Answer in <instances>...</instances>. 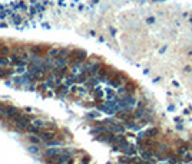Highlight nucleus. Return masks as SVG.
Returning a JSON list of instances; mask_svg holds the SVG:
<instances>
[{"label": "nucleus", "mask_w": 192, "mask_h": 164, "mask_svg": "<svg viewBox=\"0 0 192 164\" xmlns=\"http://www.w3.org/2000/svg\"><path fill=\"white\" fill-rule=\"evenodd\" d=\"M13 123L16 124L19 128H27L29 127V123H30V118L26 117V115H22V114H17L13 117Z\"/></svg>", "instance_id": "nucleus-1"}, {"label": "nucleus", "mask_w": 192, "mask_h": 164, "mask_svg": "<svg viewBox=\"0 0 192 164\" xmlns=\"http://www.w3.org/2000/svg\"><path fill=\"white\" fill-rule=\"evenodd\" d=\"M17 114H19V111H17L16 107H12V105H7V107H6V117L13 118V117L17 115Z\"/></svg>", "instance_id": "nucleus-2"}, {"label": "nucleus", "mask_w": 192, "mask_h": 164, "mask_svg": "<svg viewBox=\"0 0 192 164\" xmlns=\"http://www.w3.org/2000/svg\"><path fill=\"white\" fill-rule=\"evenodd\" d=\"M40 138L44 140V141H52L55 138V132H50V131H43L40 132Z\"/></svg>", "instance_id": "nucleus-3"}, {"label": "nucleus", "mask_w": 192, "mask_h": 164, "mask_svg": "<svg viewBox=\"0 0 192 164\" xmlns=\"http://www.w3.org/2000/svg\"><path fill=\"white\" fill-rule=\"evenodd\" d=\"M60 52H62L60 48H52V49H49L47 56H49V58H57V56L60 55Z\"/></svg>", "instance_id": "nucleus-4"}, {"label": "nucleus", "mask_w": 192, "mask_h": 164, "mask_svg": "<svg viewBox=\"0 0 192 164\" xmlns=\"http://www.w3.org/2000/svg\"><path fill=\"white\" fill-rule=\"evenodd\" d=\"M122 150H123V153H125V154H128V156H133V154H135V151H136V150H135V147H133V145H129V144H128L125 148H122Z\"/></svg>", "instance_id": "nucleus-5"}, {"label": "nucleus", "mask_w": 192, "mask_h": 164, "mask_svg": "<svg viewBox=\"0 0 192 164\" xmlns=\"http://www.w3.org/2000/svg\"><path fill=\"white\" fill-rule=\"evenodd\" d=\"M59 153H62V150H56V148H52V150H46V156H50V157H55V156H57Z\"/></svg>", "instance_id": "nucleus-6"}, {"label": "nucleus", "mask_w": 192, "mask_h": 164, "mask_svg": "<svg viewBox=\"0 0 192 164\" xmlns=\"http://www.w3.org/2000/svg\"><path fill=\"white\" fill-rule=\"evenodd\" d=\"M10 58L9 56H0V66H7L10 63Z\"/></svg>", "instance_id": "nucleus-7"}, {"label": "nucleus", "mask_w": 192, "mask_h": 164, "mask_svg": "<svg viewBox=\"0 0 192 164\" xmlns=\"http://www.w3.org/2000/svg\"><path fill=\"white\" fill-rule=\"evenodd\" d=\"M66 91H68V86H66V85H62V86L57 88V94H59V95H65Z\"/></svg>", "instance_id": "nucleus-8"}, {"label": "nucleus", "mask_w": 192, "mask_h": 164, "mask_svg": "<svg viewBox=\"0 0 192 164\" xmlns=\"http://www.w3.org/2000/svg\"><path fill=\"white\" fill-rule=\"evenodd\" d=\"M95 91H96V92H95V95H96L98 98H102V96H103V91H102L100 88H98V89H95Z\"/></svg>", "instance_id": "nucleus-9"}, {"label": "nucleus", "mask_w": 192, "mask_h": 164, "mask_svg": "<svg viewBox=\"0 0 192 164\" xmlns=\"http://www.w3.org/2000/svg\"><path fill=\"white\" fill-rule=\"evenodd\" d=\"M142 157H143L145 160H151V153H148V151H142Z\"/></svg>", "instance_id": "nucleus-10"}, {"label": "nucleus", "mask_w": 192, "mask_h": 164, "mask_svg": "<svg viewBox=\"0 0 192 164\" xmlns=\"http://www.w3.org/2000/svg\"><path fill=\"white\" fill-rule=\"evenodd\" d=\"M118 117H119V118H122V120H126V118H128V112H125V111H123V112H119V114H118Z\"/></svg>", "instance_id": "nucleus-11"}, {"label": "nucleus", "mask_w": 192, "mask_h": 164, "mask_svg": "<svg viewBox=\"0 0 192 164\" xmlns=\"http://www.w3.org/2000/svg\"><path fill=\"white\" fill-rule=\"evenodd\" d=\"M30 141H32V143H36V144H39V143H40V138H36L35 135H32V137H30Z\"/></svg>", "instance_id": "nucleus-12"}, {"label": "nucleus", "mask_w": 192, "mask_h": 164, "mask_svg": "<svg viewBox=\"0 0 192 164\" xmlns=\"http://www.w3.org/2000/svg\"><path fill=\"white\" fill-rule=\"evenodd\" d=\"M155 134H156V130H155V128L148 130V131H146V135H155Z\"/></svg>", "instance_id": "nucleus-13"}, {"label": "nucleus", "mask_w": 192, "mask_h": 164, "mask_svg": "<svg viewBox=\"0 0 192 164\" xmlns=\"http://www.w3.org/2000/svg\"><path fill=\"white\" fill-rule=\"evenodd\" d=\"M0 52H1V53H7V52H9V48H6V46H1V48H0Z\"/></svg>", "instance_id": "nucleus-14"}, {"label": "nucleus", "mask_w": 192, "mask_h": 164, "mask_svg": "<svg viewBox=\"0 0 192 164\" xmlns=\"http://www.w3.org/2000/svg\"><path fill=\"white\" fill-rule=\"evenodd\" d=\"M35 125H36L38 128H42V127H43V123H42V121H39V120H36V121H35Z\"/></svg>", "instance_id": "nucleus-15"}, {"label": "nucleus", "mask_w": 192, "mask_h": 164, "mask_svg": "<svg viewBox=\"0 0 192 164\" xmlns=\"http://www.w3.org/2000/svg\"><path fill=\"white\" fill-rule=\"evenodd\" d=\"M135 117L138 118V117H142V110H138L136 112H135Z\"/></svg>", "instance_id": "nucleus-16"}, {"label": "nucleus", "mask_w": 192, "mask_h": 164, "mask_svg": "<svg viewBox=\"0 0 192 164\" xmlns=\"http://www.w3.org/2000/svg\"><path fill=\"white\" fill-rule=\"evenodd\" d=\"M187 151V147H181V148H178V153L179 154H182V153H185Z\"/></svg>", "instance_id": "nucleus-17"}, {"label": "nucleus", "mask_w": 192, "mask_h": 164, "mask_svg": "<svg viewBox=\"0 0 192 164\" xmlns=\"http://www.w3.org/2000/svg\"><path fill=\"white\" fill-rule=\"evenodd\" d=\"M30 50L32 52H38V50H40V48L39 46H33V48H30Z\"/></svg>", "instance_id": "nucleus-18"}, {"label": "nucleus", "mask_w": 192, "mask_h": 164, "mask_svg": "<svg viewBox=\"0 0 192 164\" xmlns=\"http://www.w3.org/2000/svg\"><path fill=\"white\" fill-rule=\"evenodd\" d=\"M3 75H4V71H3V68L0 66V76H3Z\"/></svg>", "instance_id": "nucleus-19"}]
</instances>
